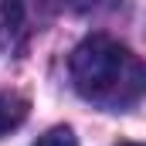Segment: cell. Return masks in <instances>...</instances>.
<instances>
[{
    "label": "cell",
    "mask_w": 146,
    "mask_h": 146,
    "mask_svg": "<svg viewBox=\"0 0 146 146\" xmlns=\"http://www.w3.org/2000/svg\"><path fill=\"white\" fill-rule=\"evenodd\" d=\"M122 146H139V143H122Z\"/></svg>",
    "instance_id": "obj_6"
},
{
    "label": "cell",
    "mask_w": 146,
    "mask_h": 146,
    "mask_svg": "<svg viewBox=\"0 0 146 146\" xmlns=\"http://www.w3.org/2000/svg\"><path fill=\"white\" fill-rule=\"evenodd\" d=\"M34 146H78V139H75V133L68 126H54V129H48Z\"/></svg>",
    "instance_id": "obj_4"
},
{
    "label": "cell",
    "mask_w": 146,
    "mask_h": 146,
    "mask_svg": "<svg viewBox=\"0 0 146 146\" xmlns=\"http://www.w3.org/2000/svg\"><path fill=\"white\" fill-rule=\"evenodd\" d=\"M27 119V99L17 92H0V136L14 133Z\"/></svg>",
    "instance_id": "obj_2"
},
{
    "label": "cell",
    "mask_w": 146,
    "mask_h": 146,
    "mask_svg": "<svg viewBox=\"0 0 146 146\" xmlns=\"http://www.w3.org/2000/svg\"><path fill=\"white\" fill-rule=\"evenodd\" d=\"M75 92L102 109H133L143 95V65L115 37L92 34L72 51Z\"/></svg>",
    "instance_id": "obj_1"
},
{
    "label": "cell",
    "mask_w": 146,
    "mask_h": 146,
    "mask_svg": "<svg viewBox=\"0 0 146 146\" xmlns=\"http://www.w3.org/2000/svg\"><path fill=\"white\" fill-rule=\"evenodd\" d=\"M21 24H24L21 3L17 0H0V51L7 44H14V34L21 31Z\"/></svg>",
    "instance_id": "obj_3"
},
{
    "label": "cell",
    "mask_w": 146,
    "mask_h": 146,
    "mask_svg": "<svg viewBox=\"0 0 146 146\" xmlns=\"http://www.w3.org/2000/svg\"><path fill=\"white\" fill-rule=\"evenodd\" d=\"M68 3H72L75 10H82V14H85V10H102V7H112L115 0H68Z\"/></svg>",
    "instance_id": "obj_5"
}]
</instances>
